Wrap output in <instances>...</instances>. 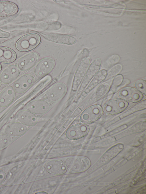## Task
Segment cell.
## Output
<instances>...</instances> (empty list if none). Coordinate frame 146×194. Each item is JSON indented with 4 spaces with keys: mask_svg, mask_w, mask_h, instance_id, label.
<instances>
[{
    "mask_svg": "<svg viewBox=\"0 0 146 194\" xmlns=\"http://www.w3.org/2000/svg\"><path fill=\"white\" fill-rule=\"evenodd\" d=\"M41 38L36 33H31L20 38L16 44L17 49L21 51L31 50L36 47L40 44Z\"/></svg>",
    "mask_w": 146,
    "mask_h": 194,
    "instance_id": "obj_1",
    "label": "cell"
},
{
    "mask_svg": "<svg viewBox=\"0 0 146 194\" xmlns=\"http://www.w3.org/2000/svg\"><path fill=\"white\" fill-rule=\"evenodd\" d=\"M103 110L99 105L92 106L86 109L80 117L81 121L86 124L92 123L98 120L102 116Z\"/></svg>",
    "mask_w": 146,
    "mask_h": 194,
    "instance_id": "obj_2",
    "label": "cell"
},
{
    "mask_svg": "<svg viewBox=\"0 0 146 194\" xmlns=\"http://www.w3.org/2000/svg\"><path fill=\"white\" fill-rule=\"evenodd\" d=\"M128 106V103L125 100L120 99H115L106 103L103 110L106 114L113 115L123 112Z\"/></svg>",
    "mask_w": 146,
    "mask_h": 194,
    "instance_id": "obj_3",
    "label": "cell"
},
{
    "mask_svg": "<svg viewBox=\"0 0 146 194\" xmlns=\"http://www.w3.org/2000/svg\"><path fill=\"white\" fill-rule=\"evenodd\" d=\"M89 130V127L87 124L79 123L70 127L67 130L66 135L70 139L76 140L86 135Z\"/></svg>",
    "mask_w": 146,
    "mask_h": 194,
    "instance_id": "obj_4",
    "label": "cell"
},
{
    "mask_svg": "<svg viewBox=\"0 0 146 194\" xmlns=\"http://www.w3.org/2000/svg\"><path fill=\"white\" fill-rule=\"evenodd\" d=\"M39 58V55L36 52H30L19 59L17 66L19 70L26 71L33 67L37 63Z\"/></svg>",
    "mask_w": 146,
    "mask_h": 194,
    "instance_id": "obj_5",
    "label": "cell"
},
{
    "mask_svg": "<svg viewBox=\"0 0 146 194\" xmlns=\"http://www.w3.org/2000/svg\"><path fill=\"white\" fill-rule=\"evenodd\" d=\"M34 81L33 76L29 74H24L15 82L14 88L18 93H23L27 90L32 85Z\"/></svg>",
    "mask_w": 146,
    "mask_h": 194,
    "instance_id": "obj_6",
    "label": "cell"
},
{
    "mask_svg": "<svg viewBox=\"0 0 146 194\" xmlns=\"http://www.w3.org/2000/svg\"><path fill=\"white\" fill-rule=\"evenodd\" d=\"M19 73V69L17 65H10L2 72L0 75V81L3 84H9L17 78Z\"/></svg>",
    "mask_w": 146,
    "mask_h": 194,
    "instance_id": "obj_7",
    "label": "cell"
},
{
    "mask_svg": "<svg viewBox=\"0 0 146 194\" xmlns=\"http://www.w3.org/2000/svg\"><path fill=\"white\" fill-rule=\"evenodd\" d=\"M119 95L124 100L133 102H139L143 97L140 92L135 88L131 87L123 88L119 92Z\"/></svg>",
    "mask_w": 146,
    "mask_h": 194,
    "instance_id": "obj_8",
    "label": "cell"
},
{
    "mask_svg": "<svg viewBox=\"0 0 146 194\" xmlns=\"http://www.w3.org/2000/svg\"><path fill=\"white\" fill-rule=\"evenodd\" d=\"M54 65V62L53 59L48 57L44 58L40 60L36 66L35 73L38 76H44L52 71Z\"/></svg>",
    "mask_w": 146,
    "mask_h": 194,
    "instance_id": "obj_9",
    "label": "cell"
},
{
    "mask_svg": "<svg viewBox=\"0 0 146 194\" xmlns=\"http://www.w3.org/2000/svg\"><path fill=\"white\" fill-rule=\"evenodd\" d=\"M66 90V88L64 84L57 83L48 90L46 95L47 99L50 102L57 101L62 97Z\"/></svg>",
    "mask_w": 146,
    "mask_h": 194,
    "instance_id": "obj_10",
    "label": "cell"
},
{
    "mask_svg": "<svg viewBox=\"0 0 146 194\" xmlns=\"http://www.w3.org/2000/svg\"><path fill=\"white\" fill-rule=\"evenodd\" d=\"M45 166L48 172L55 175L63 174L67 170V167L65 164L59 160H53L48 161L46 163Z\"/></svg>",
    "mask_w": 146,
    "mask_h": 194,
    "instance_id": "obj_11",
    "label": "cell"
},
{
    "mask_svg": "<svg viewBox=\"0 0 146 194\" xmlns=\"http://www.w3.org/2000/svg\"><path fill=\"white\" fill-rule=\"evenodd\" d=\"M15 96V91L12 86H9L3 88L0 92V106L6 107L13 101Z\"/></svg>",
    "mask_w": 146,
    "mask_h": 194,
    "instance_id": "obj_12",
    "label": "cell"
},
{
    "mask_svg": "<svg viewBox=\"0 0 146 194\" xmlns=\"http://www.w3.org/2000/svg\"><path fill=\"white\" fill-rule=\"evenodd\" d=\"M50 107L49 104L45 101L35 100L29 102L27 108L29 111L34 114H41L47 112Z\"/></svg>",
    "mask_w": 146,
    "mask_h": 194,
    "instance_id": "obj_13",
    "label": "cell"
},
{
    "mask_svg": "<svg viewBox=\"0 0 146 194\" xmlns=\"http://www.w3.org/2000/svg\"><path fill=\"white\" fill-rule=\"evenodd\" d=\"M27 126L19 122H14L7 125L4 129L5 133L10 136L18 137L25 133Z\"/></svg>",
    "mask_w": 146,
    "mask_h": 194,
    "instance_id": "obj_14",
    "label": "cell"
},
{
    "mask_svg": "<svg viewBox=\"0 0 146 194\" xmlns=\"http://www.w3.org/2000/svg\"><path fill=\"white\" fill-rule=\"evenodd\" d=\"M43 36L49 40L60 43L72 44L76 42L74 37L66 34L51 33L43 35Z\"/></svg>",
    "mask_w": 146,
    "mask_h": 194,
    "instance_id": "obj_15",
    "label": "cell"
},
{
    "mask_svg": "<svg viewBox=\"0 0 146 194\" xmlns=\"http://www.w3.org/2000/svg\"><path fill=\"white\" fill-rule=\"evenodd\" d=\"M19 122L27 126H32L36 124L37 118L35 114L29 111L23 110L19 111L17 115Z\"/></svg>",
    "mask_w": 146,
    "mask_h": 194,
    "instance_id": "obj_16",
    "label": "cell"
},
{
    "mask_svg": "<svg viewBox=\"0 0 146 194\" xmlns=\"http://www.w3.org/2000/svg\"><path fill=\"white\" fill-rule=\"evenodd\" d=\"M18 11L17 6L9 1H0V16H9L17 13Z\"/></svg>",
    "mask_w": 146,
    "mask_h": 194,
    "instance_id": "obj_17",
    "label": "cell"
},
{
    "mask_svg": "<svg viewBox=\"0 0 146 194\" xmlns=\"http://www.w3.org/2000/svg\"><path fill=\"white\" fill-rule=\"evenodd\" d=\"M16 55L12 49L6 47H0V62L9 63L15 60Z\"/></svg>",
    "mask_w": 146,
    "mask_h": 194,
    "instance_id": "obj_18",
    "label": "cell"
},
{
    "mask_svg": "<svg viewBox=\"0 0 146 194\" xmlns=\"http://www.w3.org/2000/svg\"><path fill=\"white\" fill-rule=\"evenodd\" d=\"M81 162L77 158L74 157H70L65 161V164L70 170L75 172H79L82 169Z\"/></svg>",
    "mask_w": 146,
    "mask_h": 194,
    "instance_id": "obj_19",
    "label": "cell"
},
{
    "mask_svg": "<svg viewBox=\"0 0 146 194\" xmlns=\"http://www.w3.org/2000/svg\"><path fill=\"white\" fill-rule=\"evenodd\" d=\"M120 57L119 55L115 54L110 57L103 66V68L107 69L111 67L119 62Z\"/></svg>",
    "mask_w": 146,
    "mask_h": 194,
    "instance_id": "obj_20",
    "label": "cell"
},
{
    "mask_svg": "<svg viewBox=\"0 0 146 194\" xmlns=\"http://www.w3.org/2000/svg\"><path fill=\"white\" fill-rule=\"evenodd\" d=\"M11 141V137L7 134L0 135V149L7 146Z\"/></svg>",
    "mask_w": 146,
    "mask_h": 194,
    "instance_id": "obj_21",
    "label": "cell"
},
{
    "mask_svg": "<svg viewBox=\"0 0 146 194\" xmlns=\"http://www.w3.org/2000/svg\"><path fill=\"white\" fill-rule=\"evenodd\" d=\"M146 81L142 80L137 81L135 84V86L137 90L141 93L146 94Z\"/></svg>",
    "mask_w": 146,
    "mask_h": 194,
    "instance_id": "obj_22",
    "label": "cell"
},
{
    "mask_svg": "<svg viewBox=\"0 0 146 194\" xmlns=\"http://www.w3.org/2000/svg\"><path fill=\"white\" fill-rule=\"evenodd\" d=\"M122 69V67L120 65H117L113 67L108 72V78H109L119 73Z\"/></svg>",
    "mask_w": 146,
    "mask_h": 194,
    "instance_id": "obj_23",
    "label": "cell"
},
{
    "mask_svg": "<svg viewBox=\"0 0 146 194\" xmlns=\"http://www.w3.org/2000/svg\"><path fill=\"white\" fill-rule=\"evenodd\" d=\"M7 178V174L5 171L0 170V185L3 183Z\"/></svg>",
    "mask_w": 146,
    "mask_h": 194,
    "instance_id": "obj_24",
    "label": "cell"
},
{
    "mask_svg": "<svg viewBox=\"0 0 146 194\" xmlns=\"http://www.w3.org/2000/svg\"><path fill=\"white\" fill-rule=\"evenodd\" d=\"M9 35H10L8 33L0 30V37H8L9 36Z\"/></svg>",
    "mask_w": 146,
    "mask_h": 194,
    "instance_id": "obj_25",
    "label": "cell"
},
{
    "mask_svg": "<svg viewBox=\"0 0 146 194\" xmlns=\"http://www.w3.org/2000/svg\"><path fill=\"white\" fill-rule=\"evenodd\" d=\"M35 194H47V193L44 191H40L38 192H37Z\"/></svg>",
    "mask_w": 146,
    "mask_h": 194,
    "instance_id": "obj_26",
    "label": "cell"
},
{
    "mask_svg": "<svg viewBox=\"0 0 146 194\" xmlns=\"http://www.w3.org/2000/svg\"><path fill=\"white\" fill-rule=\"evenodd\" d=\"M1 65L0 64V71H1Z\"/></svg>",
    "mask_w": 146,
    "mask_h": 194,
    "instance_id": "obj_27",
    "label": "cell"
},
{
    "mask_svg": "<svg viewBox=\"0 0 146 194\" xmlns=\"http://www.w3.org/2000/svg\"><path fill=\"white\" fill-rule=\"evenodd\" d=\"M1 81H0V87L1 86Z\"/></svg>",
    "mask_w": 146,
    "mask_h": 194,
    "instance_id": "obj_28",
    "label": "cell"
}]
</instances>
